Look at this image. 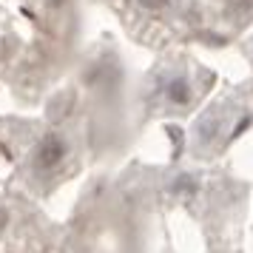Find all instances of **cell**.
I'll return each mask as SVG.
<instances>
[{
	"instance_id": "6da1fadb",
	"label": "cell",
	"mask_w": 253,
	"mask_h": 253,
	"mask_svg": "<svg viewBox=\"0 0 253 253\" xmlns=\"http://www.w3.org/2000/svg\"><path fill=\"white\" fill-rule=\"evenodd\" d=\"M69 160V139L63 134L48 131L46 137H40L32 157V168L37 173H54L57 168H63V162Z\"/></svg>"
},
{
	"instance_id": "7a4b0ae2",
	"label": "cell",
	"mask_w": 253,
	"mask_h": 253,
	"mask_svg": "<svg viewBox=\"0 0 253 253\" xmlns=\"http://www.w3.org/2000/svg\"><path fill=\"white\" fill-rule=\"evenodd\" d=\"M160 94H162V100L168 105H173V108H188V105L194 103L196 88H194V80L185 71H173V74H168L162 80Z\"/></svg>"
},
{
	"instance_id": "3957f363",
	"label": "cell",
	"mask_w": 253,
	"mask_h": 253,
	"mask_svg": "<svg viewBox=\"0 0 253 253\" xmlns=\"http://www.w3.org/2000/svg\"><path fill=\"white\" fill-rule=\"evenodd\" d=\"M134 3H137V6L142 9V12H151V14H157V12H165V9L171 6L173 0H134Z\"/></svg>"
},
{
	"instance_id": "277c9868",
	"label": "cell",
	"mask_w": 253,
	"mask_h": 253,
	"mask_svg": "<svg viewBox=\"0 0 253 253\" xmlns=\"http://www.w3.org/2000/svg\"><path fill=\"white\" fill-rule=\"evenodd\" d=\"M173 191H179V194H194L196 191V182L191 176H179L176 182H173Z\"/></svg>"
},
{
	"instance_id": "5b68a950",
	"label": "cell",
	"mask_w": 253,
	"mask_h": 253,
	"mask_svg": "<svg viewBox=\"0 0 253 253\" xmlns=\"http://www.w3.org/2000/svg\"><path fill=\"white\" fill-rule=\"evenodd\" d=\"M233 3V9H239V12H245V9H253V0H230Z\"/></svg>"
},
{
	"instance_id": "8992f818",
	"label": "cell",
	"mask_w": 253,
	"mask_h": 253,
	"mask_svg": "<svg viewBox=\"0 0 253 253\" xmlns=\"http://www.w3.org/2000/svg\"><path fill=\"white\" fill-rule=\"evenodd\" d=\"M9 225V213H6V208L0 205V233H3V228Z\"/></svg>"
}]
</instances>
